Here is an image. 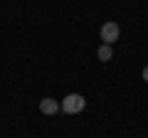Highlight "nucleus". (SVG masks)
<instances>
[{"label": "nucleus", "instance_id": "obj_5", "mask_svg": "<svg viewBox=\"0 0 148 138\" xmlns=\"http://www.w3.org/2000/svg\"><path fill=\"white\" fill-rule=\"evenodd\" d=\"M143 79L148 81V67H143Z\"/></svg>", "mask_w": 148, "mask_h": 138}, {"label": "nucleus", "instance_id": "obj_1", "mask_svg": "<svg viewBox=\"0 0 148 138\" xmlns=\"http://www.w3.org/2000/svg\"><path fill=\"white\" fill-rule=\"evenodd\" d=\"M84 106H86V99L82 94H69L62 101V111L64 113H79V111H84Z\"/></svg>", "mask_w": 148, "mask_h": 138}, {"label": "nucleus", "instance_id": "obj_4", "mask_svg": "<svg viewBox=\"0 0 148 138\" xmlns=\"http://www.w3.org/2000/svg\"><path fill=\"white\" fill-rule=\"evenodd\" d=\"M96 54H99V59H101V62H109V59L114 57V49H111V44H101Z\"/></svg>", "mask_w": 148, "mask_h": 138}, {"label": "nucleus", "instance_id": "obj_2", "mask_svg": "<svg viewBox=\"0 0 148 138\" xmlns=\"http://www.w3.org/2000/svg\"><path fill=\"white\" fill-rule=\"evenodd\" d=\"M99 35H101V40H104V44L116 42V40H119V25H116V22H104Z\"/></svg>", "mask_w": 148, "mask_h": 138}, {"label": "nucleus", "instance_id": "obj_3", "mask_svg": "<svg viewBox=\"0 0 148 138\" xmlns=\"http://www.w3.org/2000/svg\"><path fill=\"white\" fill-rule=\"evenodd\" d=\"M40 111L47 113V116H52V113L62 111V104H57L54 99H42V101H40Z\"/></svg>", "mask_w": 148, "mask_h": 138}]
</instances>
